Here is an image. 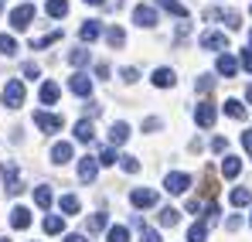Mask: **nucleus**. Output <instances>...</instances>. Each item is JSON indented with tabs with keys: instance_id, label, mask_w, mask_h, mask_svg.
I'll return each mask as SVG.
<instances>
[{
	"instance_id": "1",
	"label": "nucleus",
	"mask_w": 252,
	"mask_h": 242,
	"mask_svg": "<svg viewBox=\"0 0 252 242\" xmlns=\"http://www.w3.org/2000/svg\"><path fill=\"white\" fill-rule=\"evenodd\" d=\"M3 106L7 109H21L24 106V82L21 79H10L3 85Z\"/></svg>"
},
{
	"instance_id": "2",
	"label": "nucleus",
	"mask_w": 252,
	"mask_h": 242,
	"mask_svg": "<svg viewBox=\"0 0 252 242\" xmlns=\"http://www.w3.org/2000/svg\"><path fill=\"white\" fill-rule=\"evenodd\" d=\"M31 21H34V3H21V7L10 10V28L14 31H28Z\"/></svg>"
},
{
	"instance_id": "3",
	"label": "nucleus",
	"mask_w": 252,
	"mask_h": 242,
	"mask_svg": "<svg viewBox=\"0 0 252 242\" xmlns=\"http://www.w3.org/2000/svg\"><path fill=\"white\" fill-rule=\"evenodd\" d=\"M164 188H167V195H188V188H191V174H184V171H170L167 181H164Z\"/></svg>"
},
{
	"instance_id": "4",
	"label": "nucleus",
	"mask_w": 252,
	"mask_h": 242,
	"mask_svg": "<svg viewBox=\"0 0 252 242\" xmlns=\"http://www.w3.org/2000/svg\"><path fill=\"white\" fill-rule=\"evenodd\" d=\"M34 126H38L41 133H58V130L65 126V120H62V116H55V113H44V109H38V113H34Z\"/></svg>"
},
{
	"instance_id": "5",
	"label": "nucleus",
	"mask_w": 252,
	"mask_h": 242,
	"mask_svg": "<svg viewBox=\"0 0 252 242\" xmlns=\"http://www.w3.org/2000/svg\"><path fill=\"white\" fill-rule=\"evenodd\" d=\"M218 120V109H215V103H198V109H194V123L201 126V130H211Z\"/></svg>"
},
{
	"instance_id": "6",
	"label": "nucleus",
	"mask_w": 252,
	"mask_h": 242,
	"mask_svg": "<svg viewBox=\"0 0 252 242\" xmlns=\"http://www.w3.org/2000/svg\"><path fill=\"white\" fill-rule=\"evenodd\" d=\"M0 174H3V181H7V195H21V191H24V184H21V177H17V164L14 161L3 164Z\"/></svg>"
},
{
	"instance_id": "7",
	"label": "nucleus",
	"mask_w": 252,
	"mask_h": 242,
	"mask_svg": "<svg viewBox=\"0 0 252 242\" xmlns=\"http://www.w3.org/2000/svg\"><path fill=\"white\" fill-rule=\"evenodd\" d=\"M198 44H201L205 51H225V48H228V38H225L221 31H205V35L198 38Z\"/></svg>"
},
{
	"instance_id": "8",
	"label": "nucleus",
	"mask_w": 252,
	"mask_h": 242,
	"mask_svg": "<svg viewBox=\"0 0 252 242\" xmlns=\"http://www.w3.org/2000/svg\"><path fill=\"white\" fill-rule=\"evenodd\" d=\"M133 24H136V28H154V24H157V10H154L150 3H140V7L133 10Z\"/></svg>"
},
{
	"instance_id": "9",
	"label": "nucleus",
	"mask_w": 252,
	"mask_h": 242,
	"mask_svg": "<svg viewBox=\"0 0 252 242\" xmlns=\"http://www.w3.org/2000/svg\"><path fill=\"white\" fill-rule=\"evenodd\" d=\"M68 89H72L75 96L89 99V96H92V79H89V72H75V75L68 79Z\"/></svg>"
},
{
	"instance_id": "10",
	"label": "nucleus",
	"mask_w": 252,
	"mask_h": 242,
	"mask_svg": "<svg viewBox=\"0 0 252 242\" xmlns=\"http://www.w3.org/2000/svg\"><path fill=\"white\" fill-rule=\"evenodd\" d=\"M215 72H218V75H225V79H232V75L239 72V58H232L228 51H221V55H218V62H215Z\"/></svg>"
},
{
	"instance_id": "11",
	"label": "nucleus",
	"mask_w": 252,
	"mask_h": 242,
	"mask_svg": "<svg viewBox=\"0 0 252 242\" xmlns=\"http://www.w3.org/2000/svg\"><path fill=\"white\" fill-rule=\"evenodd\" d=\"M129 202H133V208H154V205H157V191L136 188V191H129Z\"/></svg>"
},
{
	"instance_id": "12",
	"label": "nucleus",
	"mask_w": 252,
	"mask_h": 242,
	"mask_svg": "<svg viewBox=\"0 0 252 242\" xmlns=\"http://www.w3.org/2000/svg\"><path fill=\"white\" fill-rule=\"evenodd\" d=\"M95 174H99V157H82L79 161V177H82L85 184H92Z\"/></svg>"
},
{
	"instance_id": "13",
	"label": "nucleus",
	"mask_w": 252,
	"mask_h": 242,
	"mask_svg": "<svg viewBox=\"0 0 252 242\" xmlns=\"http://www.w3.org/2000/svg\"><path fill=\"white\" fill-rule=\"evenodd\" d=\"M10 225H14V229H28V225H31V211H28L24 205H14V208H10Z\"/></svg>"
},
{
	"instance_id": "14",
	"label": "nucleus",
	"mask_w": 252,
	"mask_h": 242,
	"mask_svg": "<svg viewBox=\"0 0 252 242\" xmlns=\"http://www.w3.org/2000/svg\"><path fill=\"white\" fill-rule=\"evenodd\" d=\"M72 154H75V150H72V143H65V140H62V143H55V147H51V164H68V161H72Z\"/></svg>"
},
{
	"instance_id": "15",
	"label": "nucleus",
	"mask_w": 252,
	"mask_h": 242,
	"mask_svg": "<svg viewBox=\"0 0 252 242\" xmlns=\"http://www.w3.org/2000/svg\"><path fill=\"white\" fill-rule=\"evenodd\" d=\"M38 96H41L44 106H55L58 96H62V89H58V82H41V92H38Z\"/></svg>"
},
{
	"instance_id": "16",
	"label": "nucleus",
	"mask_w": 252,
	"mask_h": 242,
	"mask_svg": "<svg viewBox=\"0 0 252 242\" xmlns=\"http://www.w3.org/2000/svg\"><path fill=\"white\" fill-rule=\"evenodd\" d=\"M99 35H102V24H99V21H85L82 28H79V38H82L85 44H92Z\"/></svg>"
},
{
	"instance_id": "17",
	"label": "nucleus",
	"mask_w": 252,
	"mask_h": 242,
	"mask_svg": "<svg viewBox=\"0 0 252 242\" xmlns=\"http://www.w3.org/2000/svg\"><path fill=\"white\" fill-rule=\"evenodd\" d=\"M150 82H154L157 89H167V85H174V82H177V75H174V69H157V72L150 75Z\"/></svg>"
},
{
	"instance_id": "18",
	"label": "nucleus",
	"mask_w": 252,
	"mask_h": 242,
	"mask_svg": "<svg viewBox=\"0 0 252 242\" xmlns=\"http://www.w3.org/2000/svg\"><path fill=\"white\" fill-rule=\"evenodd\" d=\"M126 137H129V126H126V123H113V126H109V143H113V147H123Z\"/></svg>"
},
{
	"instance_id": "19",
	"label": "nucleus",
	"mask_w": 252,
	"mask_h": 242,
	"mask_svg": "<svg viewBox=\"0 0 252 242\" xmlns=\"http://www.w3.org/2000/svg\"><path fill=\"white\" fill-rule=\"evenodd\" d=\"M75 140H82V143H92L95 140V126L89 120H79L75 123Z\"/></svg>"
},
{
	"instance_id": "20",
	"label": "nucleus",
	"mask_w": 252,
	"mask_h": 242,
	"mask_svg": "<svg viewBox=\"0 0 252 242\" xmlns=\"http://www.w3.org/2000/svg\"><path fill=\"white\" fill-rule=\"evenodd\" d=\"M51 202H55V195H51V188H48V184H38V188H34V205L48 211V208H51Z\"/></svg>"
},
{
	"instance_id": "21",
	"label": "nucleus",
	"mask_w": 252,
	"mask_h": 242,
	"mask_svg": "<svg viewBox=\"0 0 252 242\" xmlns=\"http://www.w3.org/2000/svg\"><path fill=\"white\" fill-rule=\"evenodd\" d=\"M221 177H239V171H242V161L239 157H221Z\"/></svg>"
},
{
	"instance_id": "22",
	"label": "nucleus",
	"mask_w": 252,
	"mask_h": 242,
	"mask_svg": "<svg viewBox=\"0 0 252 242\" xmlns=\"http://www.w3.org/2000/svg\"><path fill=\"white\" fill-rule=\"evenodd\" d=\"M106 225H109V215H106V211H95V215H92V218L85 222V229H89V236H95V232H102Z\"/></svg>"
},
{
	"instance_id": "23",
	"label": "nucleus",
	"mask_w": 252,
	"mask_h": 242,
	"mask_svg": "<svg viewBox=\"0 0 252 242\" xmlns=\"http://www.w3.org/2000/svg\"><path fill=\"white\" fill-rule=\"evenodd\" d=\"M157 7H164L167 14H174V17H181V21L188 17V7H184V3H177V0H157Z\"/></svg>"
},
{
	"instance_id": "24",
	"label": "nucleus",
	"mask_w": 252,
	"mask_h": 242,
	"mask_svg": "<svg viewBox=\"0 0 252 242\" xmlns=\"http://www.w3.org/2000/svg\"><path fill=\"white\" fill-rule=\"evenodd\" d=\"M106 242H129V229L126 225H109L106 229Z\"/></svg>"
},
{
	"instance_id": "25",
	"label": "nucleus",
	"mask_w": 252,
	"mask_h": 242,
	"mask_svg": "<svg viewBox=\"0 0 252 242\" xmlns=\"http://www.w3.org/2000/svg\"><path fill=\"white\" fill-rule=\"evenodd\" d=\"M89 48H72L68 51V65H75V69H82V65H89Z\"/></svg>"
},
{
	"instance_id": "26",
	"label": "nucleus",
	"mask_w": 252,
	"mask_h": 242,
	"mask_svg": "<svg viewBox=\"0 0 252 242\" xmlns=\"http://www.w3.org/2000/svg\"><path fill=\"white\" fill-rule=\"evenodd\" d=\"M188 242H208V222H194L188 232Z\"/></svg>"
},
{
	"instance_id": "27",
	"label": "nucleus",
	"mask_w": 252,
	"mask_h": 242,
	"mask_svg": "<svg viewBox=\"0 0 252 242\" xmlns=\"http://www.w3.org/2000/svg\"><path fill=\"white\" fill-rule=\"evenodd\" d=\"M225 116H232V120H246V106H242L239 99H225Z\"/></svg>"
},
{
	"instance_id": "28",
	"label": "nucleus",
	"mask_w": 252,
	"mask_h": 242,
	"mask_svg": "<svg viewBox=\"0 0 252 242\" xmlns=\"http://www.w3.org/2000/svg\"><path fill=\"white\" fill-rule=\"evenodd\" d=\"M177 222H181V211H177V208H160V225H164V229H174V225H177Z\"/></svg>"
},
{
	"instance_id": "29",
	"label": "nucleus",
	"mask_w": 252,
	"mask_h": 242,
	"mask_svg": "<svg viewBox=\"0 0 252 242\" xmlns=\"http://www.w3.org/2000/svg\"><path fill=\"white\" fill-rule=\"evenodd\" d=\"M106 41H109L113 48H123V44H126V31L113 24V28H106Z\"/></svg>"
},
{
	"instance_id": "30",
	"label": "nucleus",
	"mask_w": 252,
	"mask_h": 242,
	"mask_svg": "<svg viewBox=\"0 0 252 242\" xmlns=\"http://www.w3.org/2000/svg\"><path fill=\"white\" fill-rule=\"evenodd\" d=\"M44 232H48V236H58V232H65V218H58V215H48V218H44Z\"/></svg>"
},
{
	"instance_id": "31",
	"label": "nucleus",
	"mask_w": 252,
	"mask_h": 242,
	"mask_svg": "<svg viewBox=\"0 0 252 242\" xmlns=\"http://www.w3.org/2000/svg\"><path fill=\"white\" fill-rule=\"evenodd\" d=\"M48 17H65L68 14V0H48Z\"/></svg>"
},
{
	"instance_id": "32",
	"label": "nucleus",
	"mask_w": 252,
	"mask_h": 242,
	"mask_svg": "<svg viewBox=\"0 0 252 242\" xmlns=\"http://www.w3.org/2000/svg\"><path fill=\"white\" fill-rule=\"evenodd\" d=\"M232 205H235V208L252 205V191H249V188H235V191H232Z\"/></svg>"
},
{
	"instance_id": "33",
	"label": "nucleus",
	"mask_w": 252,
	"mask_h": 242,
	"mask_svg": "<svg viewBox=\"0 0 252 242\" xmlns=\"http://www.w3.org/2000/svg\"><path fill=\"white\" fill-rule=\"evenodd\" d=\"M120 157H123V154H116V147H102V150H99V164H102V167H113Z\"/></svg>"
},
{
	"instance_id": "34",
	"label": "nucleus",
	"mask_w": 252,
	"mask_h": 242,
	"mask_svg": "<svg viewBox=\"0 0 252 242\" xmlns=\"http://www.w3.org/2000/svg\"><path fill=\"white\" fill-rule=\"evenodd\" d=\"M0 55H7V58L17 55V41L10 38V35H0Z\"/></svg>"
},
{
	"instance_id": "35",
	"label": "nucleus",
	"mask_w": 252,
	"mask_h": 242,
	"mask_svg": "<svg viewBox=\"0 0 252 242\" xmlns=\"http://www.w3.org/2000/svg\"><path fill=\"white\" fill-rule=\"evenodd\" d=\"M120 167H123L126 174H136V171H140V161H136L133 154H123V157H120Z\"/></svg>"
},
{
	"instance_id": "36",
	"label": "nucleus",
	"mask_w": 252,
	"mask_h": 242,
	"mask_svg": "<svg viewBox=\"0 0 252 242\" xmlns=\"http://www.w3.org/2000/svg\"><path fill=\"white\" fill-rule=\"evenodd\" d=\"M75 211H79V198L75 195H65L62 198V215H75Z\"/></svg>"
},
{
	"instance_id": "37",
	"label": "nucleus",
	"mask_w": 252,
	"mask_h": 242,
	"mask_svg": "<svg viewBox=\"0 0 252 242\" xmlns=\"http://www.w3.org/2000/svg\"><path fill=\"white\" fill-rule=\"evenodd\" d=\"M55 41H62V31H51V35H44V38L31 41V48H48V44H55Z\"/></svg>"
},
{
	"instance_id": "38",
	"label": "nucleus",
	"mask_w": 252,
	"mask_h": 242,
	"mask_svg": "<svg viewBox=\"0 0 252 242\" xmlns=\"http://www.w3.org/2000/svg\"><path fill=\"white\" fill-rule=\"evenodd\" d=\"M194 89H198V92H211V89H215V75H201V79H194Z\"/></svg>"
},
{
	"instance_id": "39",
	"label": "nucleus",
	"mask_w": 252,
	"mask_h": 242,
	"mask_svg": "<svg viewBox=\"0 0 252 242\" xmlns=\"http://www.w3.org/2000/svg\"><path fill=\"white\" fill-rule=\"evenodd\" d=\"M140 242H160V232H157V229H147V225H143V229H140Z\"/></svg>"
},
{
	"instance_id": "40",
	"label": "nucleus",
	"mask_w": 252,
	"mask_h": 242,
	"mask_svg": "<svg viewBox=\"0 0 252 242\" xmlns=\"http://www.w3.org/2000/svg\"><path fill=\"white\" fill-rule=\"evenodd\" d=\"M221 21H225V24H228V28H232V31H235V28H242V17H239V14H235V10H228V14H225V17H221Z\"/></svg>"
},
{
	"instance_id": "41",
	"label": "nucleus",
	"mask_w": 252,
	"mask_h": 242,
	"mask_svg": "<svg viewBox=\"0 0 252 242\" xmlns=\"http://www.w3.org/2000/svg\"><path fill=\"white\" fill-rule=\"evenodd\" d=\"M205 222H208V225L218 222V205H205Z\"/></svg>"
},
{
	"instance_id": "42",
	"label": "nucleus",
	"mask_w": 252,
	"mask_h": 242,
	"mask_svg": "<svg viewBox=\"0 0 252 242\" xmlns=\"http://www.w3.org/2000/svg\"><path fill=\"white\" fill-rule=\"evenodd\" d=\"M211 150H215V154H225V150H228V140H225V137H215V140H211Z\"/></svg>"
},
{
	"instance_id": "43",
	"label": "nucleus",
	"mask_w": 252,
	"mask_h": 242,
	"mask_svg": "<svg viewBox=\"0 0 252 242\" xmlns=\"http://www.w3.org/2000/svg\"><path fill=\"white\" fill-rule=\"evenodd\" d=\"M188 35H191V21L184 17V21L177 24V41H184V38H188Z\"/></svg>"
},
{
	"instance_id": "44",
	"label": "nucleus",
	"mask_w": 252,
	"mask_h": 242,
	"mask_svg": "<svg viewBox=\"0 0 252 242\" xmlns=\"http://www.w3.org/2000/svg\"><path fill=\"white\" fill-rule=\"evenodd\" d=\"M38 75H41V69H38L34 62H28V65H24V79H38Z\"/></svg>"
},
{
	"instance_id": "45",
	"label": "nucleus",
	"mask_w": 252,
	"mask_h": 242,
	"mask_svg": "<svg viewBox=\"0 0 252 242\" xmlns=\"http://www.w3.org/2000/svg\"><path fill=\"white\" fill-rule=\"evenodd\" d=\"M239 65H242L246 72H252V48H246V51H242V58H239Z\"/></svg>"
},
{
	"instance_id": "46",
	"label": "nucleus",
	"mask_w": 252,
	"mask_h": 242,
	"mask_svg": "<svg viewBox=\"0 0 252 242\" xmlns=\"http://www.w3.org/2000/svg\"><path fill=\"white\" fill-rule=\"evenodd\" d=\"M188 211H191V215H201V211H205V205L198 202V198H191V202H188Z\"/></svg>"
},
{
	"instance_id": "47",
	"label": "nucleus",
	"mask_w": 252,
	"mask_h": 242,
	"mask_svg": "<svg viewBox=\"0 0 252 242\" xmlns=\"http://www.w3.org/2000/svg\"><path fill=\"white\" fill-rule=\"evenodd\" d=\"M120 75H123V82H136V79H140V72H136V69H123Z\"/></svg>"
},
{
	"instance_id": "48",
	"label": "nucleus",
	"mask_w": 252,
	"mask_h": 242,
	"mask_svg": "<svg viewBox=\"0 0 252 242\" xmlns=\"http://www.w3.org/2000/svg\"><path fill=\"white\" fill-rule=\"evenodd\" d=\"M239 225H242V218H239V215H232V218H228V222H225V229H228V232H235V229H239Z\"/></svg>"
},
{
	"instance_id": "49",
	"label": "nucleus",
	"mask_w": 252,
	"mask_h": 242,
	"mask_svg": "<svg viewBox=\"0 0 252 242\" xmlns=\"http://www.w3.org/2000/svg\"><path fill=\"white\" fill-rule=\"evenodd\" d=\"M242 147L252 154V130H246V133H242Z\"/></svg>"
},
{
	"instance_id": "50",
	"label": "nucleus",
	"mask_w": 252,
	"mask_h": 242,
	"mask_svg": "<svg viewBox=\"0 0 252 242\" xmlns=\"http://www.w3.org/2000/svg\"><path fill=\"white\" fill-rule=\"evenodd\" d=\"M143 126H147V130H150V133H154V130H160V120H157V116H150V120L143 123Z\"/></svg>"
},
{
	"instance_id": "51",
	"label": "nucleus",
	"mask_w": 252,
	"mask_h": 242,
	"mask_svg": "<svg viewBox=\"0 0 252 242\" xmlns=\"http://www.w3.org/2000/svg\"><path fill=\"white\" fill-rule=\"evenodd\" d=\"M95 75L99 79H109V65H95Z\"/></svg>"
},
{
	"instance_id": "52",
	"label": "nucleus",
	"mask_w": 252,
	"mask_h": 242,
	"mask_svg": "<svg viewBox=\"0 0 252 242\" xmlns=\"http://www.w3.org/2000/svg\"><path fill=\"white\" fill-rule=\"evenodd\" d=\"M65 242H85V236H79V232H72V236H65Z\"/></svg>"
},
{
	"instance_id": "53",
	"label": "nucleus",
	"mask_w": 252,
	"mask_h": 242,
	"mask_svg": "<svg viewBox=\"0 0 252 242\" xmlns=\"http://www.w3.org/2000/svg\"><path fill=\"white\" fill-rule=\"evenodd\" d=\"M85 3H92V7H102V3H106V0H85Z\"/></svg>"
},
{
	"instance_id": "54",
	"label": "nucleus",
	"mask_w": 252,
	"mask_h": 242,
	"mask_svg": "<svg viewBox=\"0 0 252 242\" xmlns=\"http://www.w3.org/2000/svg\"><path fill=\"white\" fill-rule=\"evenodd\" d=\"M246 99H249V103H252V85H249V89H246Z\"/></svg>"
},
{
	"instance_id": "55",
	"label": "nucleus",
	"mask_w": 252,
	"mask_h": 242,
	"mask_svg": "<svg viewBox=\"0 0 252 242\" xmlns=\"http://www.w3.org/2000/svg\"><path fill=\"white\" fill-rule=\"evenodd\" d=\"M249 48H252V31H249Z\"/></svg>"
},
{
	"instance_id": "56",
	"label": "nucleus",
	"mask_w": 252,
	"mask_h": 242,
	"mask_svg": "<svg viewBox=\"0 0 252 242\" xmlns=\"http://www.w3.org/2000/svg\"><path fill=\"white\" fill-rule=\"evenodd\" d=\"M0 10H3V0H0Z\"/></svg>"
},
{
	"instance_id": "57",
	"label": "nucleus",
	"mask_w": 252,
	"mask_h": 242,
	"mask_svg": "<svg viewBox=\"0 0 252 242\" xmlns=\"http://www.w3.org/2000/svg\"><path fill=\"white\" fill-rule=\"evenodd\" d=\"M0 242H10V239H0Z\"/></svg>"
},
{
	"instance_id": "58",
	"label": "nucleus",
	"mask_w": 252,
	"mask_h": 242,
	"mask_svg": "<svg viewBox=\"0 0 252 242\" xmlns=\"http://www.w3.org/2000/svg\"><path fill=\"white\" fill-rule=\"evenodd\" d=\"M249 225H252V215H249Z\"/></svg>"
}]
</instances>
